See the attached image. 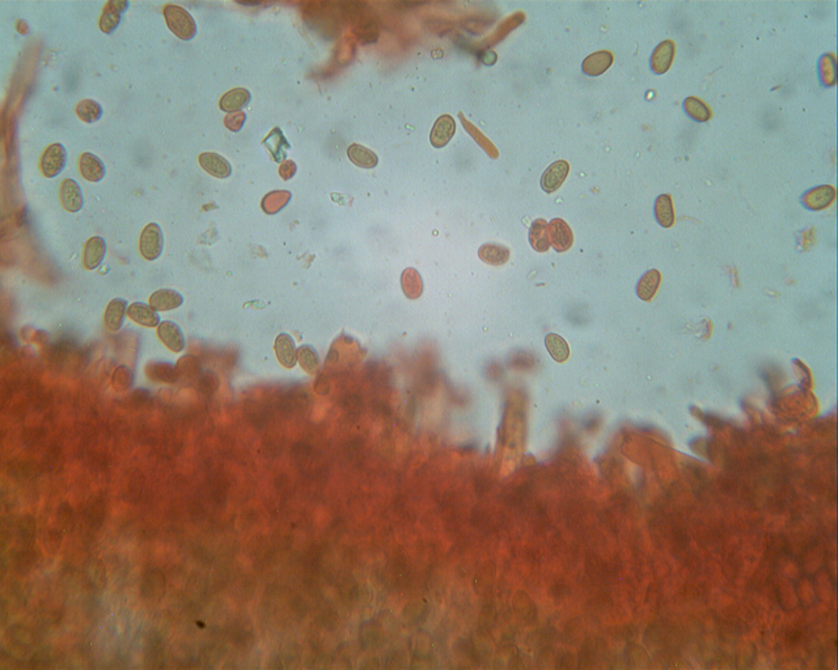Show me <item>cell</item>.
I'll list each match as a JSON object with an SVG mask.
<instances>
[{
  "label": "cell",
  "instance_id": "3",
  "mask_svg": "<svg viewBox=\"0 0 838 670\" xmlns=\"http://www.w3.org/2000/svg\"><path fill=\"white\" fill-rule=\"evenodd\" d=\"M139 249L143 258L147 261L160 258L164 249V232L159 224L150 223L143 229Z\"/></svg>",
  "mask_w": 838,
  "mask_h": 670
},
{
  "label": "cell",
  "instance_id": "39",
  "mask_svg": "<svg viewBox=\"0 0 838 670\" xmlns=\"http://www.w3.org/2000/svg\"><path fill=\"white\" fill-rule=\"evenodd\" d=\"M144 588L147 589V592H150L155 599L156 597H162L163 594L159 593V588L164 589V577L162 575V572L157 571V570H155L152 575H150V577H148L147 585Z\"/></svg>",
  "mask_w": 838,
  "mask_h": 670
},
{
  "label": "cell",
  "instance_id": "8",
  "mask_svg": "<svg viewBox=\"0 0 838 670\" xmlns=\"http://www.w3.org/2000/svg\"><path fill=\"white\" fill-rule=\"evenodd\" d=\"M157 334H159V338L171 351L178 353H182L185 350L186 340H185L184 331L175 321H169V319L163 321L157 328Z\"/></svg>",
  "mask_w": 838,
  "mask_h": 670
},
{
  "label": "cell",
  "instance_id": "31",
  "mask_svg": "<svg viewBox=\"0 0 838 670\" xmlns=\"http://www.w3.org/2000/svg\"><path fill=\"white\" fill-rule=\"evenodd\" d=\"M297 362L309 375L317 373V371L320 369V356L315 346H312V344L300 346L297 349Z\"/></svg>",
  "mask_w": 838,
  "mask_h": 670
},
{
  "label": "cell",
  "instance_id": "16",
  "mask_svg": "<svg viewBox=\"0 0 838 670\" xmlns=\"http://www.w3.org/2000/svg\"><path fill=\"white\" fill-rule=\"evenodd\" d=\"M128 316L134 322L146 326V328H159V325L162 324L160 315H157V310H155L151 304H147L143 301L132 303L128 309Z\"/></svg>",
  "mask_w": 838,
  "mask_h": 670
},
{
  "label": "cell",
  "instance_id": "33",
  "mask_svg": "<svg viewBox=\"0 0 838 670\" xmlns=\"http://www.w3.org/2000/svg\"><path fill=\"white\" fill-rule=\"evenodd\" d=\"M460 119L464 129L468 131V134L472 136L474 141L478 143V146L484 150L485 152L487 153L491 159H498L499 157V152H498L496 146L489 141L484 134L477 129L474 125H472L466 118L464 117L462 113H460Z\"/></svg>",
  "mask_w": 838,
  "mask_h": 670
},
{
  "label": "cell",
  "instance_id": "15",
  "mask_svg": "<svg viewBox=\"0 0 838 670\" xmlns=\"http://www.w3.org/2000/svg\"><path fill=\"white\" fill-rule=\"evenodd\" d=\"M456 132V122L449 114L437 118L430 134V141L435 148H443L448 144Z\"/></svg>",
  "mask_w": 838,
  "mask_h": 670
},
{
  "label": "cell",
  "instance_id": "26",
  "mask_svg": "<svg viewBox=\"0 0 838 670\" xmlns=\"http://www.w3.org/2000/svg\"><path fill=\"white\" fill-rule=\"evenodd\" d=\"M349 159L359 168L374 169L378 164V157L376 153L368 150L365 146L354 143L347 150Z\"/></svg>",
  "mask_w": 838,
  "mask_h": 670
},
{
  "label": "cell",
  "instance_id": "19",
  "mask_svg": "<svg viewBox=\"0 0 838 670\" xmlns=\"http://www.w3.org/2000/svg\"><path fill=\"white\" fill-rule=\"evenodd\" d=\"M250 101H252V94L249 92L248 89L235 88V89H231L229 92H227L220 98L219 106L223 112L231 114V113L241 112L244 107H247L250 104Z\"/></svg>",
  "mask_w": 838,
  "mask_h": 670
},
{
  "label": "cell",
  "instance_id": "38",
  "mask_svg": "<svg viewBox=\"0 0 838 670\" xmlns=\"http://www.w3.org/2000/svg\"><path fill=\"white\" fill-rule=\"evenodd\" d=\"M19 542L23 546H32L35 543V537H36V520L30 515H26L21 518L20 525H19Z\"/></svg>",
  "mask_w": 838,
  "mask_h": 670
},
{
  "label": "cell",
  "instance_id": "35",
  "mask_svg": "<svg viewBox=\"0 0 838 670\" xmlns=\"http://www.w3.org/2000/svg\"><path fill=\"white\" fill-rule=\"evenodd\" d=\"M836 60L832 54H824L819 59L817 72L819 79L824 87H832L836 82Z\"/></svg>",
  "mask_w": 838,
  "mask_h": 670
},
{
  "label": "cell",
  "instance_id": "25",
  "mask_svg": "<svg viewBox=\"0 0 838 670\" xmlns=\"http://www.w3.org/2000/svg\"><path fill=\"white\" fill-rule=\"evenodd\" d=\"M528 240L531 247L539 252V253H545L549 250L550 247V241H549V235H548V223L543 219H536L530 227V232H528Z\"/></svg>",
  "mask_w": 838,
  "mask_h": 670
},
{
  "label": "cell",
  "instance_id": "17",
  "mask_svg": "<svg viewBox=\"0 0 838 670\" xmlns=\"http://www.w3.org/2000/svg\"><path fill=\"white\" fill-rule=\"evenodd\" d=\"M184 296L176 290L162 288L151 294L150 304L157 312H166L177 309L184 304Z\"/></svg>",
  "mask_w": 838,
  "mask_h": 670
},
{
  "label": "cell",
  "instance_id": "41",
  "mask_svg": "<svg viewBox=\"0 0 838 670\" xmlns=\"http://www.w3.org/2000/svg\"><path fill=\"white\" fill-rule=\"evenodd\" d=\"M58 522L60 527H63V529H70V527L73 522V509L69 503H63L58 508Z\"/></svg>",
  "mask_w": 838,
  "mask_h": 670
},
{
  "label": "cell",
  "instance_id": "22",
  "mask_svg": "<svg viewBox=\"0 0 838 670\" xmlns=\"http://www.w3.org/2000/svg\"><path fill=\"white\" fill-rule=\"evenodd\" d=\"M613 63V55L609 51H597L588 55L582 63V71L587 76H600Z\"/></svg>",
  "mask_w": 838,
  "mask_h": 670
},
{
  "label": "cell",
  "instance_id": "40",
  "mask_svg": "<svg viewBox=\"0 0 838 670\" xmlns=\"http://www.w3.org/2000/svg\"><path fill=\"white\" fill-rule=\"evenodd\" d=\"M247 122V114L244 112H237V113H231L228 116H225V127L231 130L232 132H238L244 127Z\"/></svg>",
  "mask_w": 838,
  "mask_h": 670
},
{
  "label": "cell",
  "instance_id": "32",
  "mask_svg": "<svg viewBox=\"0 0 838 670\" xmlns=\"http://www.w3.org/2000/svg\"><path fill=\"white\" fill-rule=\"evenodd\" d=\"M76 116L85 123H96L104 116V109L96 100L85 98L76 105Z\"/></svg>",
  "mask_w": 838,
  "mask_h": 670
},
{
  "label": "cell",
  "instance_id": "29",
  "mask_svg": "<svg viewBox=\"0 0 838 670\" xmlns=\"http://www.w3.org/2000/svg\"><path fill=\"white\" fill-rule=\"evenodd\" d=\"M545 347L550 353V356L558 363L566 362L570 356V347L561 335L555 333H549L545 337Z\"/></svg>",
  "mask_w": 838,
  "mask_h": 670
},
{
  "label": "cell",
  "instance_id": "1",
  "mask_svg": "<svg viewBox=\"0 0 838 670\" xmlns=\"http://www.w3.org/2000/svg\"><path fill=\"white\" fill-rule=\"evenodd\" d=\"M164 19L166 25L173 35L182 41H191L198 33L197 23L194 17L185 8L177 4H168L164 7Z\"/></svg>",
  "mask_w": 838,
  "mask_h": 670
},
{
  "label": "cell",
  "instance_id": "7",
  "mask_svg": "<svg viewBox=\"0 0 838 670\" xmlns=\"http://www.w3.org/2000/svg\"><path fill=\"white\" fill-rule=\"evenodd\" d=\"M107 240L101 236L91 237L84 247L83 263L87 270L98 269L107 257Z\"/></svg>",
  "mask_w": 838,
  "mask_h": 670
},
{
  "label": "cell",
  "instance_id": "12",
  "mask_svg": "<svg viewBox=\"0 0 838 670\" xmlns=\"http://www.w3.org/2000/svg\"><path fill=\"white\" fill-rule=\"evenodd\" d=\"M835 195H836L835 188L824 185V186H817V188H812L811 190L805 191L801 200H802L803 206L807 207L808 210L819 211V210L828 207L835 200Z\"/></svg>",
  "mask_w": 838,
  "mask_h": 670
},
{
  "label": "cell",
  "instance_id": "2",
  "mask_svg": "<svg viewBox=\"0 0 838 670\" xmlns=\"http://www.w3.org/2000/svg\"><path fill=\"white\" fill-rule=\"evenodd\" d=\"M41 170L48 178L60 176L69 164V152L62 143L49 146L41 157Z\"/></svg>",
  "mask_w": 838,
  "mask_h": 670
},
{
  "label": "cell",
  "instance_id": "28",
  "mask_svg": "<svg viewBox=\"0 0 838 670\" xmlns=\"http://www.w3.org/2000/svg\"><path fill=\"white\" fill-rule=\"evenodd\" d=\"M654 213L656 223L663 228H671L674 223L672 200L667 194H661L654 203Z\"/></svg>",
  "mask_w": 838,
  "mask_h": 670
},
{
  "label": "cell",
  "instance_id": "21",
  "mask_svg": "<svg viewBox=\"0 0 838 670\" xmlns=\"http://www.w3.org/2000/svg\"><path fill=\"white\" fill-rule=\"evenodd\" d=\"M146 375L156 382H176L180 378L177 367L168 362H151L146 364Z\"/></svg>",
  "mask_w": 838,
  "mask_h": 670
},
{
  "label": "cell",
  "instance_id": "11",
  "mask_svg": "<svg viewBox=\"0 0 838 670\" xmlns=\"http://www.w3.org/2000/svg\"><path fill=\"white\" fill-rule=\"evenodd\" d=\"M79 169L82 176L89 182H101L107 176V165L92 152H84L80 156Z\"/></svg>",
  "mask_w": 838,
  "mask_h": 670
},
{
  "label": "cell",
  "instance_id": "4",
  "mask_svg": "<svg viewBox=\"0 0 838 670\" xmlns=\"http://www.w3.org/2000/svg\"><path fill=\"white\" fill-rule=\"evenodd\" d=\"M129 7H130L129 0L107 1L101 13L100 23H98L101 32L107 35H113L119 29L121 21L123 19V15L128 12Z\"/></svg>",
  "mask_w": 838,
  "mask_h": 670
},
{
  "label": "cell",
  "instance_id": "14",
  "mask_svg": "<svg viewBox=\"0 0 838 670\" xmlns=\"http://www.w3.org/2000/svg\"><path fill=\"white\" fill-rule=\"evenodd\" d=\"M277 359L284 368H294L297 363V349L295 341L288 333H281L274 344Z\"/></svg>",
  "mask_w": 838,
  "mask_h": 670
},
{
  "label": "cell",
  "instance_id": "10",
  "mask_svg": "<svg viewBox=\"0 0 838 670\" xmlns=\"http://www.w3.org/2000/svg\"><path fill=\"white\" fill-rule=\"evenodd\" d=\"M570 172V165L565 160H558L550 165L541 176V188L545 193L552 194L562 186Z\"/></svg>",
  "mask_w": 838,
  "mask_h": 670
},
{
  "label": "cell",
  "instance_id": "9",
  "mask_svg": "<svg viewBox=\"0 0 838 670\" xmlns=\"http://www.w3.org/2000/svg\"><path fill=\"white\" fill-rule=\"evenodd\" d=\"M674 57V44L671 39L661 42L649 57V70L655 75H663L670 70Z\"/></svg>",
  "mask_w": 838,
  "mask_h": 670
},
{
  "label": "cell",
  "instance_id": "6",
  "mask_svg": "<svg viewBox=\"0 0 838 670\" xmlns=\"http://www.w3.org/2000/svg\"><path fill=\"white\" fill-rule=\"evenodd\" d=\"M548 235H549L550 245L555 247V252H558V253L567 252L570 247H573V243H574L573 231H571L570 225L559 218H555L548 224Z\"/></svg>",
  "mask_w": 838,
  "mask_h": 670
},
{
  "label": "cell",
  "instance_id": "24",
  "mask_svg": "<svg viewBox=\"0 0 838 670\" xmlns=\"http://www.w3.org/2000/svg\"><path fill=\"white\" fill-rule=\"evenodd\" d=\"M480 259L491 266H502L509 259V249L500 244L487 243L478 249Z\"/></svg>",
  "mask_w": 838,
  "mask_h": 670
},
{
  "label": "cell",
  "instance_id": "30",
  "mask_svg": "<svg viewBox=\"0 0 838 670\" xmlns=\"http://www.w3.org/2000/svg\"><path fill=\"white\" fill-rule=\"evenodd\" d=\"M290 200H291V193L290 191L275 190V191H272V193H269V194L265 195V198L262 200L261 206H262V210L266 212V213L274 215V213L282 211L284 207L290 203Z\"/></svg>",
  "mask_w": 838,
  "mask_h": 670
},
{
  "label": "cell",
  "instance_id": "36",
  "mask_svg": "<svg viewBox=\"0 0 838 670\" xmlns=\"http://www.w3.org/2000/svg\"><path fill=\"white\" fill-rule=\"evenodd\" d=\"M132 384H134V372L130 367L125 364L117 367L112 376L113 389L119 393H122V391L129 390L132 387Z\"/></svg>",
  "mask_w": 838,
  "mask_h": 670
},
{
  "label": "cell",
  "instance_id": "34",
  "mask_svg": "<svg viewBox=\"0 0 838 670\" xmlns=\"http://www.w3.org/2000/svg\"><path fill=\"white\" fill-rule=\"evenodd\" d=\"M683 109L688 117L699 123L706 122L711 117L708 105L697 97H686L683 101Z\"/></svg>",
  "mask_w": 838,
  "mask_h": 670
},
{
  "label": "cell",
  "instance_id": "42",
  "mask_svg": "<svg viewBox=\"0 0 838 670\" xmlns=\"http://www.w3.org/2000/svg\"><path fill=\"white\" fill-rule=\"evenodd\" d=\"M296 170H297V166L293 160H286L279 166V176L282 177L284 181H288L295 176Z\"/></svg>",
  "mask_w": 838,
  "mask_h": 670
},
{
  "label": "cell",
  "instance_id": "18",
  "mask_svg": "<svg viewBox=\"0 0 838 670\" xmlns=\"http://www.w3.org/2000/svg\"><path fill=\"white\" fill-rule=\"evenodd\" d=\"M128 300L122 299V297H116L113 299L109 304H107V310H105V325L109 330L112 331H119L122 329L123 324H125V318L128 315Z\"/></svg>",
  "mask_w": 838,
  "mask_h": 670
},
{
  "label": "cell",
  "instance_id": "43",
  "mask_svg": "<svg viewBox=\"0 0 838 670\" xmlns=\"http://www.w3.org/2000/svg\"><path fill=\"white\" fill-rule=\"evenodd\" d=\"M60 542H62V537H60V531H57V530H49L48 534H46V537H45V547H46V550L49 552V550H50V546H53V545H54V546L57 547V550H58V549H60Z\"/></svg>",
  "mask_w": 838,
  "mask_h": 670
},
{
  "label": "cell",
  "instance_id": "27",
  "mask_svg": "<svg viewBox=\"0 0 838 670\" xmlns=\"http://www.w3.org/2000/svg\"><path fill=\"white\" fill-rule=\"evenodd\" d=\"M402 291L408 299L415 300L424 294V281L422 276L415 269H406L401 275Z\"/></svg>",
  "mask_w": 838,
  "mask_h": 670
},
{
  "label": "cell",
  "instance_id": "13",
  "mask_svg": "<svg viewBox=\"0 0 838 670\" xmlns=\"http://www.w3.org/2000/svg\"><path fill=\"white\" fill-rule=\"evenodd\" d=\"M198 161L209 175L216 177V178L225 179L232 175V165L219 153H201L198 157Z\"/></svg>",
  "mask_w": 838,
  "mask_h": 670
},
{
  "label": "cell",
  "instance_id": "37",
  "mask_svg": "<svg viewBox=\"0 0 838 670\" xmlns=\"http://www.w3.org/2000/svg\"><path fill=\"white\" fill-rule=\"evenodd\" d=\"M87 575L96 588L103 589L107 587V568L101 561H91L87 567Z\"/></svg>",
  "mask_w": 838,
  "mask_h": 670
},
{
  "label": "cell",
  "instance_id": "20",
  "mask_svg": "<svg viewBox=\"0 0 838 670\" xmlns=\"http://www.w3.org/2000/svg\"><path fill=\"white\" fill-rule=\"evenodd\" d=\"M263 146L268 148V151L272 153L274 161L277 163H283L287 157V151L291 148L290 143L286 139L282 130L279 127L272 129L269 135L263 139Z\"/></svg>",
  "mask_w": 838,
  "mask_h": 670
},
{
  "label": "cell",
  "instance_id": "23",
  "mask_svg": "<svg viewBox=\"0 0 838 670\" xmlns=\"http://www.w3.org/2000/svg\"><path fill=\"white\" fill-rule=\"evenodd\" d=\"M661 282V272L655 269L646 271L639 279L636 285V294L643 301H649L659 288Z\"/></svg>",
  "mask_w": 838,
  "mask_h": 670
},
{
  "label": "cell",
  "instance_id": "5",
  "mask_svg": "<svg viewBox=\"0 0 838 670\" xmlns=\"http://www.w3.org/2000/svg\"><path fill=\"white\" fill-rule=\"evenodd\" d=\"M60 197L63 209L72 213L82 211L85 206L83 188L73 178H67L60 184Z\"/></svg>",
  "mask_w": 838,
  "mask_h": 670
}]
</instances>
